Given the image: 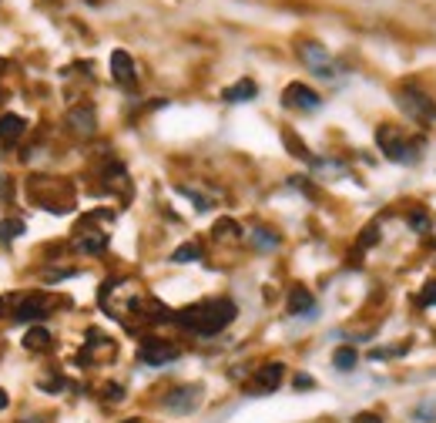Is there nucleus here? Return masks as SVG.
Masks as SVG:
<instances>
[{
	"label": "nucleus",
	"mask_w": 436,
	"mask_h": 423,
	"mask_svg": "<svg viewBox=\"0 0 436 423\" xmlns=\"http://www.w3.org/2000/svg\"><path fill=\"white\" fill-rule=\"evenodd\" d=\"M376 242V225H372V229H366V232H362V245H372Z\"/></svg>",
	"instance_id": "28"
},
{
	"label": "nucleus",
	"mask_w": 436,
	"mask_h": 423,
	"mask_svg": "<svg viewBox=\"0 0 436 423\" xmlns=\"http://www.w3.org/2000/svg\"><path fill=\"white\" fill-rule=\"evenodd\" d=\"M21 423H37V420H21Z\"/></svg>",
	"instance_id": "32"
},
{
	"label": "nucleus",
	"mask_w": 436,
	"mask_h": 423,
	"mask_svg": "<svg viewBox=\"0 0 436 423\" xmlns=\"http://www.w3.org/2000/svg\"><path fill=\"white\" fill-rule=\"evenodd\" d=\"M138 357H142L148 367H164V363L178 359V346L168 343V339H142Z\"/></svg>",
	"instance_id": "5"
},
{
	"label": "nucleus",
	"mask_w": 436,
	"mask_h": 423,
	"mask_svg": "<svg viewBox=\"0 0 436 423\" xmlns=\"http://www.w3.org/2000/svg\"><path fill=\"white\" fill-rule=\"evenodd\" d=\"M282 101H285V108H295V111H319V108H322V98H319L312 88L299 84V81H292V84L282 91Z\"/></svg>",
	"instance_id": "6"
},
{
	"label": "nucleus",
	"mask_w": 436,
	"mask_h": 423,
	"mask_svg": "<svg viewBox=\"0 0 436 423\" xmlns=\"http://www.w3.org/2000/svg\"><path fill=\"white\" fill-rule=\"evenodd\" d=\"M64 185L57 179H31V199L37 201V205H44L47 211H54V215H61V211H67V205H61V201L54 199V191H61Z\"/></svg>",
	"instance_id": "7"
},
{
	"label": "nucleus",
	"mask_w": 436,
	"mask_h": 423,
	"mask_svg": "<svg viewBox=\"0 0 436 423\" xmlns=\"http://www.w3.org/2000/svg\"><path fill=\"white\" fill-rule=\"evenodd\" d=\"M0 71H4V61H0Z\"/></svg>",
	"instance_id": "34"
},
{
	"label": "nucleus",
	"mask_w": 436,
	"mask_h": 423,
	"mask_svg": "<svg viewBox=\"0 0 436 423\" xmlns=\"http://www.w3.org/2000/svg\"><path fill=\"white\" fill-rule=\"evenodd\" d=\"M413 420L433 423V420H436V403H420V407L413 410Z\"/></svg>",
	"instance_id": "23"
},
{
	"label": "nucleus",
	"mask_w": 436,
	"mask_h": 423,
	"mask_svg": "<svg viewBox=\"0 0 436 423\" xmlns=\"http://www.w3.org/2000/svg\"><path fill=\"white\" fill-rule=\"evenodd\" d=\"M252 245L262 252H272V249H279V235L272 229H252Z\"/></svg>",
	"instance_id": "17"
},
{
	"label": "nucleus",
	"mask_w": 436,
	"mask_h": 423,
	"mask_svg": "<svg viewBox=\"0 0 436 423\" xmlns=\"http://www.w3.org/2000/svg\"><path fill=\"white\" fill-rule=\"evenodd\" d=\"M192 259H202V249H198L195 242L182 245V249H174L172 252V262H192Z\"/></svg>",
	"instance_id": "20"
},
{
	"label": "nucleus",
	"mask_w": 436,
	"mask_h": 423,
	"mask_svg": "<svg viewBox=\"0 0 436 423\" xmlns=\"http://www.w3.org/2000/svg\"><path fill=\"white\" fill-rule=\"evenodd\" d=\"M24 128H27V121H24L21 114H4V118H0V141L7 148L17 145L24 138Z\"/></svg>",
	"instance_id": "13"
},
{
	"label": "nucleus",
	"mask_w": 436,
	"mask_h": 423,
	"mask_svg": "<svg viewBox=\"0 0 436 423\" xmlns=\"http://www.w3.org/2000/svg\"><path fill=\"white\" fill-rule=\"evenodd\" d=\"M7 195H11V185H7V179H4V175H0V199H7Z\"/></svg>",
	"instance_id": "29"
},
{
	"label": "nucleus",
	"mask_w": 436,
	"mask_h": 423,
	"mask_svg": "<svg viewBox=\"0 0 436 423\" xmlns=\"http://www.w3.org/2000/svg\"><path fill=\"white\" fill-rule=\"evenodd\" d=\"M259 94V88H255V81H239V84H232V88L222 91V101H229V104H242V101H252Z\"/></svg>",
	"instance_id": "15"
},
{
	"label": "nucleus",
	"mask_w": 436,
	"mask_h": 423,
	"mask_svg": "<svg viewBox=\"0 0 436 423\" xmlns=\"http://www.w3.org/2000/svg\"><path fill=\"white\" fill-rule=\"evenodd\" d=\"M235 316H239V309H235L232 299H205V302H198V306H188V309L174 312V323L185 326V329H192L198 336H215Z\"/></svg>",
	"instance_id": "1"
},
{
	"label": "nucleus",
	"mask_w": 436,
	"mask_h": 423,
	"mask_svg": "<svg viewBox=\"0 0 436 423\" xmlns=\"http://www.w3.org/2000/svg\"><path fill=\"white\" fill-rule=\"evenodd\" d=\"M178 191H182V195H188V199L195 201V209H198V211H208V199H205V195H198L195 189H178Z\"/></svg>",
	"instance_id": "25"
},
{
	"label": "nucleus",
	"mask_w": 436,
	"mask_h": 423,
	"mask_svg": "<svg viewBox=\"0 0 436 423\" xmlns=\"http://www.w3.org/2000/svg\"><path fill=\"white\" fill-rule=\"evenodd\" d=\"M376 141H380V148L386 151V158H390V161H400V165H413L416 155H420V145H416V141H403L392 128H380V131H376Z\"/></svg>",
	"instance_id": "3"
},
{
	"label": "nucleus",
	"mask_w": 436,
	"mask_h": 423,
	"mask_svg": "<svg viewBox=\"0 0 436 423\" xmlns=\"http://www.w3.org/2000/svg\"><path fill=\"white\" fill-rule=\"evenodd\" d=\"M289 312H292V316H302V319L316 316V299H312V292L302 289V286H295V289L289 292Z\"/></svg>",
	"instance_id": "12"
},
{
	"label": "nucleus",
	"mask_w": 436,
	"mask_h": 423,
	"mask_svg": "<svg viewBox=\"0 0 436 423\" xmlns=\"http://www.w3.org/2000/svg\"><path fill=\"white\" fill-rule=\"evenodd\" d=\"M21 232H24V222H21V219H4V222H0V242H4V245L14 242V239H17Z\"/></svg>",
	"instance_id": "19"
},
{
	"label": "nucleus",
	"mask_w": 436,
	"mask_h": 423,
	"mask_svg": "<svg viewBox=\"0 0 436 423\" xmlns=\"http://www.w3.org/2000/svg\"><path fill=\"white\" fill-rule=\"evenodd\" d=\"M24 346H27V349H47V346H51V333H47L44 326H37V329H31V333L24 336Z\"/></svg>",
	"instance_id": "18"
},
{
	"label": "nucleus",
	"mask_w": 436,
	"mask_h": 423,
	"mask_svg": "<svg viewBox=\"0 0 436 423\" xmlns=\"http://www.w3.org/2000/svg\"><path fill=\"white\" fill-rule=\"evenodd\" d=\"M396 101H400V108H403L413 121H420V124H430V121H436V104H433V98L426 94V91H420V88H403L400 94H396Z\"/></svg>",
	"instance_id": "2"
},
{
	"label": "nucleus",
	"mask_w": 436,
	"mask_h": 423,
	"mask_svg": "<svg viewBox=\"0 0 436 423\" xmlns=\"http://www.w3.org/2000/svg\"><path fill=\"white\" fill-rule=\"evenodd\" d=\"M420 302H423V306H436V282H430V286H426L423 296H420Z\"/></svg>",
	"instance_id": "26"
},
{
	"label": "nucleus",
	"mask_w": 436,
	"mask_h": 423,
	"mask_svg": "<svg viewBox=\"0 0 436 423\" xmlns=\"http://www.w3.org/2000/svg\"><path fill=\"white\" fill-rule=\"evenodd\" d=\"M410 229H416V232H426V229H430V215H423V211H413V215H410Z\"/></svg>",
	"instance_id": "24"
},
{
	"label": "nucleus",
	"mask_w": 436,
	"mask_h": 423,
	"mask_svg": "<svg viewBox=\"0 0 436 423\" xmlns=\"http://www.w3.org/2000/svg\"><path fill=\"white\" fill-rule=\"evenodd\" d=\"M282 377H285V367L282 363H269V367H262L255 373V390L259 393H272L282 387Z\"/></svg>",
	"instance_id": "10"
},
{
	"label": "nucleus",
	"mask_w": 436,
	"mask_h": 423,
	"mask_svg": "<svg viewBox=\"0 0 436 423\" xmlns=\"http://www.w3.org/2000/svg\"><path fill=\"white\" fill-rule=\"evenodd\" d=\"M124 423H144V420H124Z\"/></svg>",
	"instance_id": "31"
},
{
	"label": "nucleus",
	"mask_w": 436,
	"mask_h": 423,
	"mask_svg": "<svg viewBox=\"0 0 436 423\" xmlns=\"http://www.w3.org/2000/svg\"><path fill=\"white\" fill-rule=\"evenodd\" d=\"M74 249L77 252H87V256H101L108 249V235L104 232H84L74 239Z\"/></svg>",
	"instance_id": "14"
},
{
	"label": "nucleus",
	"mask_w": 436,
	"mask_h": 423,
	"mask_svg": "<svg viewBox=\"0 0 436 423\" xmlns=\"http://www.w3.org/2000/svg\"><path fill=\"white\" fill-rule=\"evenodd\" d=\"M44 309H47V302L34 296V299H24L21 306H17V316H14V319H17V323H31V319H44Z\"/></svg>",
	"instance_id": "16"
},
{
	"label": "nucleus",
	"mask_w": 436,
	"mask_h": 423,
	"mask_svg": "<svg viewBox=\"0 0 436 423\" xmlns=\"http://www.w3.org/2000/svg\"><path fill=\"white\" fill-rule=\"evenodd\" d=\"M0 312H4V299H0Z\"/></svg>",
	"instance_id": "33"
},
{
	"label": "nucleus",
	"mask_w": 436,
	"mask_h": 423,
	"mask_svg": "<svg viewBox=\"0 0 436 423\" xmlns=\"http://www.w3.org/2000/svg\"><path fill=\"white\" fill-rule=\"evenodd\" d=\"M111 74L121 88H134V61H131L128 51H114L111 54Z\"/></svg>",
	"instance_id": "9"
},
{
	"label": "nucleus",
	"mask_w": 436,
	"mask_h": 423,
	"mask_svg": "<svg viewBox=\"0 0 436 423\" xmlns=\"http://www.w3.org/2000/svg\"><path fill=\"white\" fill-rule=\"evenodd\" d=\"M332 363H336V369H352V367H356V349H349V346L336 349V357H332Z\"/></svg>",
	"instance_id": "21"
},
{
	"label": "nucleus",
	"mask_w": 436,
	"mask_h": 423,
	"mask_svg": "<svg viewBox=\"0 0 436 423\" xmlns=\"http://www.w3.org/2000/svg\"><path fill=\"white\" fill-rule=\"evenodd\" d=\"M212 232L218 235V239H232V235H239V225L232 222V219H218L215 222V229Z\"/></svg>",
	"instance_id": "22"
},
{
	"label": "nucleus",
	"mask_w": 436,
	"mask_h": 423,
	"mask_svg": "<svg viewBox=\"0 0 436 423\" xmlns=\"http://www.w3.org/2000/svg\"><path fill=\"white\" fill-rule=\"evenodd\" d=\"M67 124L74 128V134H81V138H91L94 134V111L87 108V104H81V108H71L67 111Z\"/></svg>",
	"instance_id": "11"
},
{
	"label": "nucleus",
	"mask_w": 436,
	"mask_h": 423,
	"mask_svg": "<svg viewBox=\"0 0 436 423\" xmlns=\"http://www.w3.org/2000/svg\"><path fill=\"white\" fill-rule=\"evenodd\" d=\"M352 423H382V420L376 417V413H360V417H356Z\"/></svg>",
	"instance_id": "27"
},
{
	"label": "nucleus",
	"mask_w": 436,
	"mask_h": 423,
	"mask_svg": "<svg viewBox=\"0 0 436 423\" xmlns=\"http://www.w3.org/2000/svg\"><path fill=\"white\" fill-rule=\"evenodd\" d=\"M299 57L305 61V67H309V71H316L319 78H326V81L336 78V61L329 57V51L322 44H312V41H305V44L299 47Z\"/></svg>",
	"instance_id": "4"
},
{
	"label": "nucleus",
	"mask_w": 436,
	"mask_h": 423,
	"mask_svg": "<svg viewBox=\"0 0 436 423\" xmlns=\"http://www.w3.org/2000/svg\"><path fill=\"white\" fill-rule=\"evenodd\" d=\"M4 407H7V393L0 390V410H4Z\"/></svg>",
	"instance_id": "30"
},
{
	"label": "nucleus",
	"mask_w": 436,
	"mask_h": 423,
	"mask_svg": "<svg viewBox=\"0 0 436 423\" xmlns=\"http://www.w3.org/2000/svg\"><path fill=\"white\" fill-rule=\"evenodd\" d=\"M198 403H202V390L198 387H178L164 397V407L172 413H195Z\"/></svg>",
	"instance_id": "8"
}]
</instances>
